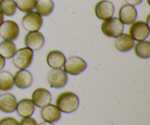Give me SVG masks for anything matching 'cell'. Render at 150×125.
I'll list each match as a JSON object with an SVG mask.
<instances>
[{
  "label": "cell",
  "mask_w": 150,
  "mask_h": 125,
  "mask_svg": "<svg viewBox=\"0 0 150 125\" xmlns=\"http://www.w3.org/2000/svg\"><path fill=\"white\" fill-rule=\"evenodd\" d=\"M56 106L61 112L71 114L79 108V98L72 92H64L56 99Z\"/></svg>",
  "instance_id": "cell-1"
},
{
  "label": "cell",
  "mask_w": 150,
  "mask_h": 125,
  "mask_svg": "<svg viewBox=\"0 0 150 125\" xmlns=\"http://www.w3.org/2000/svg\"><path fill=\"white\" fill-rule=\"evenodd\" d=\"M13 63L18 70L26 69L32 64L34 58V51L27 47L16 50L13 55Z\"/></svg>",
  "instance_id": "cell-2"
},
{
  "label": "cell",
  "mask_w": 150,
  "mask_h": 125,
  "mask_svg": "<svg viewBox=\"0 0 150 125\" xmlns=\"http://www.w3.org/2000/svg\"><path fill=\"white\" fill-rule=\"evenodd\" d=\"M101 31L105 36L111 38H116L123 33L124 24L118 18L111 17L103 20L101 24Z\"/></svg>",
  "instance_id": "cell-3"
},
{
  "label": "cell",
  "mask_w": 150,
  "mask_h": 125,
  "mask_svg": "<svg viewBox=\"0 0 150 125\" xmlns=\"http://www.w3.org/2000/svg\"><path fill=\"white\" fill-rule=\"evenodd\" d=\"M63 67H64V71L67 74L71 76H78L86 70V69L87 68V64L81 57L73 56L65 60Z\"/></svg>",
  "instance_id": "cell-4"
},
{
  "label": "cell",
  "mask_w": 150,
  "mask_h": 125,
  "mask_svg": "<svg viewBox=\"0 0 150 125\" xmlns=\"http://www.w3.org/2000/svg\"><path fill=\"white\" fill-rule=\"evenodd\" d=\"M42 18L35 11L26 13L21 19V25L25 30L28 32L39 31L42 27Z\"/></svg>",
  "instance_id": "cell-5"
},
{
  "label": "cell",
  "mask_w": 150,
  "mask_h": 125,
  "mask_svg": "<svg viewBox=\"0 0 150 125\" xmlns=\"http://www.w3.org/2000/svg\"><path fill=\"white\" fill-rule=\"evenodd\" d=\"M47 81L51 88L61 89L67 85L68 76L62 68L52 69L47 75Z\"/></svg>",
  "instance_id": "cell-6"
},
{
  "label": "cell",
  "mask_w": 150,
  "mask_h": 125,
  "mask_svg": "<svg viewBox=\"0 0 150 125\" xmlns=\"http://www.w3.org/2000/svg\"><path fill=\"white\" fill-rule=\"evenodd\" d=\"M149 26L146 22L142 20H136L130 24L129 28V35L134 41L145 40L149 37Z\"/></svg>",
  "instance_id": "cell-7"
},
{
  "label": "cell",
  "mask_w": 150,
  "mask_h": 125,
  "mask_svg": "<svg viewBox=\"0 0 150 125\" xmlns=\"http://www.w3.org/2000/svg\"><path fill=\"white\" fill-rule=\"evenodd\" d=\"M18 35L19 26L14 20H4L0 25V37L4 40L13 41L17 39Z\"/></svg>",
  "instance_id": "cell-8"
},
{
  "label": "cell",
  "mask_w": 150,
  "mask_h": 125,
  "mask_svg": "<svg viewBox=\"0 0 150 125\" xmlns=\"http://www.w3.org/2000/svg\"><path fill=\"white\" fill-rule=\"evenodd\" d=\"M115 12L114 4L108 0H101L95 7V13L98 19L105 20L113 17Z\"/></svg>",
  "instance_id": "cell-9"
},
{
  "label": "cell",
  "mask_w": 150,
  "mask_h": 125,
  "mask_svg": "<svg viewBox=\"0 0 150 125\" xmlns=\"http://www.w3.org/2000/svg\"><path fill=\"white\" fill-rule=\"evenodd\" d=\"M24 44L26 47L33 51H38L43 47L45 44V37L39 31L29 32L25 35Z\"/></svg>",
  "instance_id": "cell-10"
},
{
  "label": "cell",
  "mask_w": 150,
  "mask_h": 125,
  "mask_svg": "<svg viewBox=\"0 0 150 125\" xmlns=\"http://www.w3.org/2000/svg\"><path fill=\"white\" fill-rule=\"evenodd\" d=\"M52 97L51 92L44 88H38L32 95V101L38 108H43L51 103Z\"/></svg>",
  "instance_id": "cell-11"
},
{
  "label": "cell",
  "mask_w": 150,
  "mask_h": 125,
  "mask_svg": "<svg viewBox=\"0 0 150 125\" xmlns=\"http://www.w3.org/2000/svg\"><path fill=\"white\" fill-rule=\"evenodd\" d=\"M119 18L124 25H130L137 18V10L134 6L125 4L122 6L119 10Z\"/></svg>",
  "instance_id": "cell-12"
},
{
  "label": "cell",
  "mask_w": 150,
  "mask_h": 125,
  "mask_svg": "<svg viewBox=\"0 0 150 125\" xmlns=\"http://www.w3.org/2000/svg\"><path fill=\"white\" fill-rule=\"evenodd\" d=\"M14 85L20 89H26L30 87L33 82V76L26 69H21L13 76Z\"/></svg>",
  "instance_id": "cell-13"
},
{
  "label": "cell",
  "mask_w": 150,
  "mask_h": 125,
  "mask_svg": "<svg viewBox=\"0 0 150 125\" xmlns=\"http://www.w3.org/2000/svg\"><path fill=\"white\" fill-rule=\"evenodd\" d=\"M17 99L11 93H3L0 95V111L6 114L14 112L17 106Z\"/></svg>",
  "instance_id": "cell-14"
},
{
  "label": "cell",
  "mask_w": 150,
  "mask_h": 125,
  "mask_svg": "<svg viewBox=\"0 0 150 125\" xmlns=\"http://www.w3.org/2000/svg\"><path fill=\"white\" fill-rule=\"evenodd\" d=\"M40 117L45 121L55 123L61 118V111L56 105L48 104L42 108L40 111Z\"/></svg>",
  "instance_id": "cell-15"
},
{
  "label": "cell",
  "mask_w": 150,
  "mask_h": 125,
  "mask_svg": "<svg viewBox=\"0 0 150 125\" xmlns=\"http://www.w3.org/2000/svg\"><path fill=\"white\" fill-rule=\"evenodd\" d=\"M66 57L62 51L53 50L48 53L46 56L47 64L51 69H60L64 66Z\"/></svg>",
  "instance_id": "cell-16"
},
{
  "label": "cell",
  "mask_w": 150,
  "mask_h": 125,
  "mask_svg": "<svg viewBox=\"0 0 150 125\" xmlns=\"http://www.w3.org/2000/svg\"><path fill=\"white\" fill-rule=\"evenodd\" d=\"M114 45L117 50L120 52H128L134 47L135 41L128 34L122 33L116 37Z\"/></svg>",
  "instance_id": "cell-17"
},
{
  "label": "cell",
  "mask_w": 150,
  "mask_h": 125,
  "mask_svg": "<svg viewBox=\"0 0 150 125\" xmlns=\"http://www.w3.org/2000/svg\"><path fill=\"white\" fill-rule=\"evenodd\" d=\"M35 111V105H34L32 100L23 98L17 102L16 111L21 117L25 118V117H32Z\"/></svg>",
  "instance_id": "cell-18"
},
{
  "label": "cell",
  "mask_w": 150,
  "mask_h": 125,
  "mask_svg": "<svg viewBox=\"0 0 150 125\" xmlns=\"http://www.w3.org/2000/svg\"><path fill=\"white\" fill-rule=\"evenodd\" d=\"M35 9L41 16L46 17L50 16L54 11V4L52 0H37Z\"/></svg>",
  "instance_id": "cell-19"
},
{
  "label": "cell",
  "mask_w": 150,
  "mask_h": 125,
  "mask_svg": "<svg viewBox=\"0 0 150 125\" xmlns=\"http://www.w3.org/2000/svg\"><path fill=\"white\" fill-rule=\"evenodd\" d=\"M14 86V77L7 70H0V91H9Z\"/></svg>",
  "instance_id": "cell-20"
},
{
  "label": "cell",
  "mask_w": 150,
  "mask_h": 125,
  "mask_svg": "<svg viewBox=\"0 0 150 125\" xmlns=\"http://www.w3.org/2000/svg\"><path fill=\"white\" fill-rule=\"evenodd\" d=\"M135 54L139 58L146 59L150 57V42L147 40H143L138 42L134 45Z\"/></svg>",
  "instance_id": "cell-21"
},
{
  "label": "cell",
  "mask_w": 150,
  "mask_h": 125,
  "mask_svg": "<svg viewBox=\"0 0 150 125\" xmlns=\"http://www.w3.org/2000/svg\"><path fill=\"white\" fill-rule=\"evenodd\" d=\"M16 50V45L13 41L3 40L0 42V55L5 59L12 58Z\"/></svg>",
  "instance_id": "cell-22"
},
{
  "label": "cell",
  "mask_w": 150,
  "mask_h": 125,
  "mask_svg": "<svg viewBox=\"0 0 150 125\" xmlns=\"http://www.w3.org/2000/svg\"><path fill=\"white\" fill-rule=\"evenodd\" d=\"M0 10L4 16H14L17 10L16 1L15 0H3L0 3Z\"/></svg>",
  "instance_id": "cell-23"
},
{
  "label": "cell",
  "mask_w": 150,
  "mask_h": 125,
  "mask_svg": "<svg viewBox=\"0 0 150 125\" xmlns=\"http://www.w3.org/2000/svg\"><path fill=\"white\" fill-rule=\"evenodd\" d=\"M36 2L37 0H16L17 9L25 13L33 11Z\"/></svg>",
  "instance_id": "cell-24"
},
{
  "label": "cell",
  "mask_w": 150,
  "mask_h": 125,
  "mask_svg": "<svg viewBox=\"0 0 150 125\" xmlns=\"http://www.w3.org/2000/svg\"><path fill=\"white\" fill-rule=\"evenodd\" d=\"M19 123L15 118L11 117H4L0 120V125H18Z\"/></svg>",
  "instance_id": "cell-25"
},
{
  "label": "cell",
  "mask_w": 150,
  "mask_h": 125,
  "mask_svg": "<svg viewBox=\"0 0 150 125\" xmlns=\"http://www.w3.org/2000/svg\"><path fill=\"white\" fill-rule=\"evenodd\" d=\"M18 123V125H38L36 120L31 117L23 118Z\"/></svg>",
  "instance_id": "cell-26"
},
{
  "label": "cell",
  "mask_w": 150,
  "mask_h": 125,
  "mask_svg": "<svg viewBox=\"0 0 150 125\" xmlns=\"http://www.w3.org/2000/svg\"><path fill=\"white\" fill-rule=\"evenodd\" d=\"M125 1L126 2V4H130L132 6H137L139 4H140L143 1V0H125Z\"/></svg>",
  "instance_id": "cell-27"
},
{
  "label": "cell",
  "mask_w": 150,
  "mask_h": 125,
  "mask_svg": "<svg viewBox=\"0 0 150 125\" xmlns=\"http://www.w3.org/2000/svg\"><path fill=\"white\" fill-rule=\"evenodd\" d=\"M5 65V59L0 55V70H2Z\"/></svg>",
  "instance_id": "cell-28"
},
{
  "label": "cell",
  "mask_w": 150,
  "mask_h": 125,
  "mask_svg": "<svg viewBox=\"0 0 150 125\" xmlns=\"http://www.w3.org/2000/svg\"><path fill=\"white\" fill-rule=\"evenodd\" d=\"M4 15H3V13H1V10H0V25L3 23V21H4Z\"/></svg>",
  "instance_id": "cell-29"
},
{
  "label": "cell",
  "mask_w": 150,
  "mask_h": 125,
  "mask_svg": "<svg viewBox=\"0 0 150 125\" xmlns=\"http://www.w3.org/2000/svg\"><path fill=\"white\" fill-rule=\"evenodd\" d=\"M38 125H54L53 123H51V122H48V121H42V122L40 123Z\"/></svg>",
  "instance_id": "cell-30"
},
{
  "label": "cell",
  "mask_w": 150,
  "mask_h": 125,
  "mask_svg": "<svg viewBox=\"0 0 150 125\" xmlns=\"http://www.w3.org/2000/svg\"><path fill=\"white\" fill-rule=\"evenodd\" d=\"M2 1H3V0H0V3H1Z\"/></svg>",
  "instance_id": "cell-31"
}]
</instances>
